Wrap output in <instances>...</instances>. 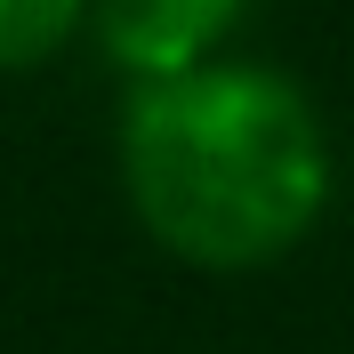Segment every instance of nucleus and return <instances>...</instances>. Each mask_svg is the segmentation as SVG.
Returning <instances> with one entry per match:
<instances>
[{"mask_svg": "<svg viewBox=\"0 0 354 354\" xmlns=\"http://www.w3.org/2000/svg\"><path fill=\"white\" fill-rule=\"evenodd\" d=\"M242 24V0H88V32L129 81H161L218 57Z\"/></svg>", "mask_w": 354, "mask_h": 354, "instance_id": "nucleus-2", "label": "nucleus"}, {"mask_svg": "<svg viewBox=\"0 0 354 354\" xmlns=\"http://www.w3.org/2000/svg\"><path fill=\"white\" fill-rule=\"evenodd\" d=\"M81 24H88V0H0V73L57 57Z\"/></svg>", "mask_w": 354, "mask_h": 354, "instance_id": "nucleus-3", "label": "nucleus"}, {"mask_svg": "<svg viewBox=\"0 0 354 354\" xmlns=\"http://www.w3.org/2000/svg\"><path fill=\"white\" fill-rule=\"evenodd\" d=\"M121 185L137 225L201 274H250L298 250L330 201V137L274 65L201 57L137 81L121 113Z\"/></svg>", "mask_w": 354, "mask_h": 354, "instance_id": "nucleus-1", "label": "nucleus"}]
</instances>
